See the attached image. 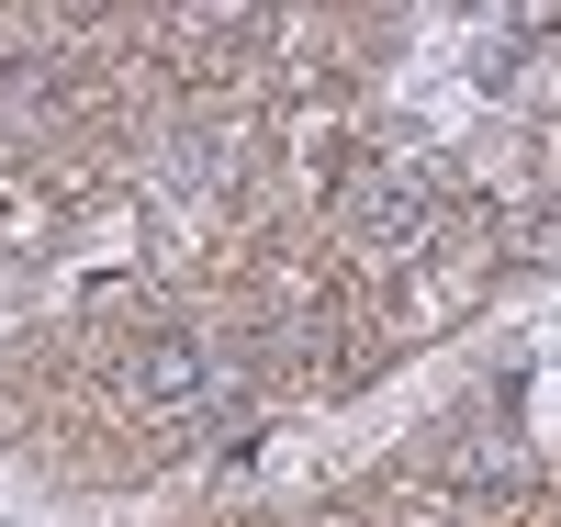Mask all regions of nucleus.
<instances>
[{
	"label": "nucleus",
	"mask_w": 561,
	"mask_h": 527,
	"mask_svg": "<svg viewBox=\"0 0 561 527\" xmlns=\"http://www.w3.org/2000/svg\"><path fill=\"white\" fill-rule=\"evenodd\" d=\"M124 404L180 415V426H225L237 415V370H225V348L203 325H158V337H135V359H124Z\"/></svg>",
	"instance_id": "f257e3e1"
},
{
	"label": "nucleus",
	"mask_w": 561,
	"mask_h": 527,
	"mask_svg": "<svg viewBox=\"0 0 561 527\" xmlns=\"http://www.w3.org/2000/svg\"><path fill=\"white\" fill-rule=\"evenodd\" d=\"M427 214H438V191H427L415 158H359L337 180V225H348V248H370V259L427 248Z\"/></svg>",
	"instance_id": "f03ea898"
},
{
	"label": "nucleus",
	"mask_w": 561,
	"mask_h": 527,
	"mask_svg": "<svg viewBox=\"0 0 561 527\" xmlns=\"http://www.w3.org/2000/svg\"><path fill=\"white\" fill-rule=\"evenodd\" d=\"M438 471H449L460 494H517L528 483V438H505V426H460Z\"/></svg>",
	"instance_id": "7ed1b4c3"
},
{
	"label": "nucleus",
	"mask_w": 561,
	"mask_h": 527,
	"mask_svg": "<svg viewBox=\"0 0 561 527\" xmlns=\"http://www.w3.org/2000/svg\"><path fill=\"white\" fill-rule=\"evenodd\" d=\"M237 180V124H180L169 135V191H225Z\"/></svg>",
	"instance_id": "20e7f679"
},
{
	"label": "nucleus",
	"mask_w": 561,
	"mask_h": 527,
	"mask_svg": "<svg viewBox=\"0 0 561 527\" xmlns=\"http://www.w3.org/2000/svg\"><path fill=\"white\" fill-rule=\"evenodd\" d=\"M57 113V79H45V57H12L0 68V124H45Z\"/></svg>",
	"instance_id": "39448f33"
}]
</instances>
